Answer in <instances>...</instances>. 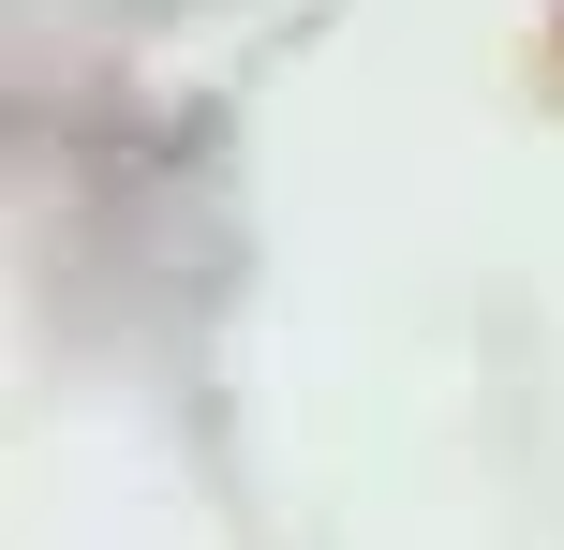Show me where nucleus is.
Listing matches in <instances>:
<instances>
[]
</instances>
